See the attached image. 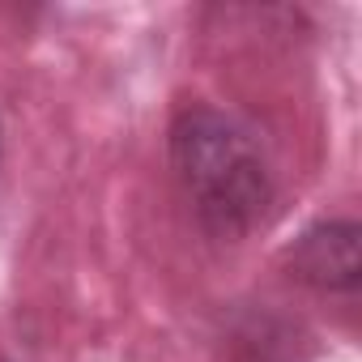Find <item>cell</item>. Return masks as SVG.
Segmentation results:
<instances>
[{
  "label": "cell",
  "mask_w": 362,
  "mask_h": 362,
  "mask_svg": "<svg viewBox=\"0 0 362 362\" xmlns=\"http://www.w3.org/2000/svg\"><path fill=\"white\" fill-rule=\"evenodd\" d=\"M290 273L324 294H349L358 286V226L315 222L290 247Z\"/></svg>",
  "instance_id": "cell-2"
},
{
  "label": "cell",
  "mask_w": 362,
  "mask_h": 362,
  "mask_svg": "<svg viewBox=\"0 0 362 362\" xmlns=\"http://www.w3.org/2000/svg\"><path fill=\"white\" fill-rule=\"evenodd\" d=\"M170 170L209 239H243L273 209V170L247 124L218 107H184L166 136Z\"/></svg>",
  "instance_id": "cell-1"
}]
</instances>
